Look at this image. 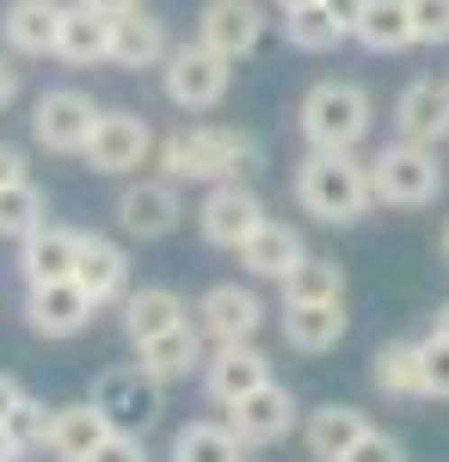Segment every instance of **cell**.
Instances as JSON below:
<instances>
[{"label": "cell", "mask_w": 449, "mask_h": 462, "mask_svg": "<svg viewBox=\"0 0 449 462\" xmlns=\"http://www.w3.org/2000/svg\"><path fill=\"white\" fill-rule=\"evenodd\" d=\"M370 431H376V426H370L363 407H351V401H326V407H314L308 420H302V444H308L314 462H345Z\"/></svg>", "instance_id": "obj_18"}, {"label": "cell", "mask_w": 449, "mask_h": 462, "mask_svg": "<svg viewBox=\"0 0 449 462\" xmlns=\"http://www.w3.org/2000/svg\"><path fill=\"white\" fill-rule=\"evenodd\" d=\"M117 309H124V339L130 346H148V339H160V333H173V327L191 320V309H185V296L173 284H142Z\"/></svg>", "instance_id": "obj_22"}, {"label": "cell", "mask_w": 449, "mask_h": 462, "mask_svg": "<svg viewBox=\"0 0 449 462\" xmlns=\"http://www.w3.org/2000/svg\"><path fill=\"white\" fill-rule=\"evenodd\" d=\"M74 284L93 296V309H117L130 296V253L111 235H80V259H74Z\"/></svg>", "instance_id": "obj_17"}, {"label": "cell", "mask_w": 449, "mask_h": 462, "mask_svg": "<svg viewBox=\"0 0 449 462\" xmlns=\"http://www.w3.org/2000/svg\"><path fill=\"white\" fill-rule=\"evenodd\" d=\"M413 13V43H449V0H407Z\"/></svg>", "instance_id": "obj_36"}, {"label": "cell", "mask_w": 449, "mask_h": 462, "mask_svg": "<svg viewBox=\"0 0 449 462\" xmlns=\"http://www.w3.org/2000/svg\"><path fill=\"white\" fill-rule=\"evenodd\" d=\"M173 56V37H167V25L148 13V6H136V13H124V19H111V69H160Z\"/></svg>", "instance_id": "obj_20"}, {"label": "cell", "mask_w": 449, "mask_h": 462, "mask_svg": "<svg viewBox=\"0 0 449 462\" xmlns=\"http://www.w3.org/2000/svg\"><path fill=\"white\" fill-rule=\"evenodd\" d=\"M370 179H376V204L388 210H425L444 198V161L437 148H418V143H394L370 154Z\"/></svg>", "instance_id": "obj_4"}, {"label": "cell", "mask_w": 449, "mask_h": 462, "mask_svg": "<svg viewBox=\"0 0 449 462\" xmlns=\"http://www.w3.org/2000/svg\"><path fill=\"white\" fill-rule=\"evenodd\" d=\"M179 222H185V198L173 179H136L117 191V228L130 241H167Z\"/></svg>", "instance_id": "obj_12"}, {"label": "cell", "mask_w": 449, "mask_h": 462, "mask_svg": "<svg viewBox=\"0 0 449 462\" xmlns=\"http://www.w3.org/2000/svg\"><path fill=\"white\" fill-rule=\"evenodd\" d=\"M394 136L418 148H437L449 143V80L444 74H418L400 87L394 99Z\"/></svg>", "instance_id": "obj_15"}, {"label": "cell", "mask_w": 449, "mask_h": 462, "mask_svg": "<svg viewBox=\"0 0 449 462\" xmlns=\"http://www.w3.org/2000/svg\"><path fill=\"white\" fill-rule=\"evenodd\" d=\"M265 6L259 0H204V13H197V43L215 50L222 62H241L259 50V37H265Z\"/></svg>", "instance_id": "obj_13"}, {"label": "cell", "mask_w": 449, "mask_h": 462, "mask_svg": "<svg viewBox=\"0 0 449 462\" xmlns=\"http://www.w3.org/2000/svg\"><path fill=\"white\" fill-rule=\"evenodd\" d=\"M191 315H197V333L209 346H252L259 327H265V302L246 284H209Z\"/></svg>", "instance_id": "obj_10"}, {"label": "cell", "mask_w": 449, "mask_h": 462, "mask_svg": "<svg viewBox=\"0 0 449 462\" xmlns=\"http://www.w3.org/2000/svg\"><path fill=\"white\" fill-rule=\"evenodd\" d=\"M173 462H246V444L222 420H191L173 431Z\"/></svg>", "instance_id": "obj_30"}, {"label": "cell", "mask_w": 449, "mask_h": 462, "mask_svg": "<svg viewBox=\"0 0 449 462\" xmlns=\"http://www.w3.org/2000/svg\"><path fill=\"white\" fill-rule=\"evenodd\" d=\"M283 302H345V265L308 253V259L283 278Z\"/></svg>", "instance_id": "obj_31"}, {"label": "cell", "mask_w": 449, "mask_h": 462, "mask_svg": "<svg viewBox=\"0 0 449 462\" xmlns=\"http://www.w3.org/2000/svg\"><path fill=\"white\" fill-rule=\"evenodd\" d=\"M259 222H265V198H259L246 179H234V185H209L204 204H197V228H204L209 247H222V253H241Z\"/></svg>", "instance_id": "obj_9"}, {"label": "cell", "mask_w": 449, "mask_h": 462, "mask_svg": "<svg viewBox=\"0 0 449 462\" xmlns=\"http://www.w3.org/2000/svg\"><path fill=\"white\" fill-rule=\"evenodd\" d=\"M50 222V198L37 179H19V185H0V235L6 241H25L32 228Z\"/></svg>", "instance_id": "obj_32"}, {"label": "cell", "mask_w": 449, "mask_h": 462, "mask_svg": "<svg viewBox=\"0 0 449 462\" xmlns=\"http://www.w3.org/2000/svg\"><path fill=\"white\" fill-rule=\"evenodd\" d=\"M296 204L302 216L326 222V228H351L376 210V179H370V161L357 154H302L296 167Z\"/></svg>", "instance_id": "obj_2"}, {"label": "cell", "mask_w": 449, "mask_h": 462, "mask_svg": "<svg viewBox=\"0 0 449 462\" xmlns=\"http://www.w3.org/2000/svg\"><path fill=\"white\" fill-rule=\"evenodd\" d=\"M74 259H80V228H62V222H43L19 241L25 284H62V278H74Z\"/></svg>", "instance_id": "obj_23"}, {"label": "cell", "mask_w": 449, "mask_h": 462, "mask_svg": "<svg viewBox=\"0 0 449 462\" xmlns=\"http://www.w3.org/2000/svg\"><path fill=\"white\" fill-rule=\"evenodd\" d=\"M19 179H32V173H25V148L0 143V185H19Z\"/></svg>", "instance_id": "obj_39"}, {"label": "cell", "mask_w": 449, "mask_h": 462, "mask_svg": "<svg viewBox=\"0 0 449 462\" xmlns=\"http://www.w3.org/2000/svg\"><path fill=\"white\" fill-rule=\"evenodd\" d=\"M204 333H197V320H185L173 333H160V339H148L136 346V364L154 376V383H179V376H191V370H204Z\"/></svg>", "instance_id": "obj_27"}, {"label": "cell", "mask_w": 449, "mask_h": 462, "mask_svg": "<svg viewBox=\"0 0 449 462\" xmlns=\"http://www.w3.org/2000/svg\"><path fill=\"white\" fill-rule=\"evenodd\" d=\"M222 426L234 431L246 450H271V444H283L289 431L302 426V407H296V394L283 389V383H265V389H252L246 401H234Z\"/></svg>", "instance_id": "obj_11"}, {"label": "cell", "mask_w": 449, "mask_h": 462, "mask_svg": "<svg viewBox=\"0 0 449 462\" xmlns=\"http://www.w3.org/2000/svg\"><path fill=\"white\" fill-rule=\"evenodd\" d=\"M154 148H160V143H154L148 117L117 106V111H105V117H99V130H93V143H87L80 161H87L99 179H130V173H142V167L154 161Z\"/></svg>", "instance_id": "obj_8"}, {"label": "cell", "mask_w": 449, "mask_h": 462, "mask_svg": "<svg viewBox=\"0 0 449 462\" xmlns=\"http://www.w3.org/2000/svg\"><path fill=\"white\" fill-rule=\"evenodd\" d=\"M69 0H6L0 13V37L13 56H56V32H62Z\"/></svg>", "instance_id": "obj_19"}, {"label": "cell", "mask_w": 449, "mask_h": 462, "mask_svg": "<svg viewBox=\"0 0 449 462\" xmlns=\"http://www.w3.org/2000/svg\"><path fill=\"white\" fill-rule=\"evenodd\" d=\"M93 462H148V450H142V438H124V431H111L99 450H93Z\"/></svg>", "instance_id": "obj_38"}, {"label": "cell", "mask_w": 449, "mask_h": 462, "mask_svg": "<svg viewBox=\"0 0 449 462\" xmlns=\"http://www.w3.org/2000/svg\"><path fill=\"white\" fill-rule=\"evenodd\" d=\"M19 401H25V389H19V376H6V370H0V420H6V413H13Z\"/></svg>", "instance_id": "obj_42"}, {"label": "cell", "mask_w": 449, "mask_h": 462, "mask_svg": "<svg viewBox=\"0 0 449 462\" xmlns=\"http://www.w3.org/2000/svg\"><path fill=\"white\" fill-rule=\"evenodd\" d=\"M0 438H6V450L13 457H32V450H43V438H50V407L37 401V394H25L6 420H0Z\"/></svg>", "instance_id": "obj_34"}, {"label": "cell", "mask_w": 449, "mask_h": 462, "mask_svg": "<svg viewBox=\"0 0 449 462\" xmlns=\"http://www.w3.org/2000/svg\"><path fill=\"white\" fill-rule=\"evenodd\" d=\"M19 99V62H13V50H0V111Z\"/></svg>", "instance_id": "obj_40"}, {"label": "cell", "mask_w": 449, "mask_h": 462, "mask_svg": "<svg viewBox=\"0 0 449 462\" xmlns=\"http://www.w3.org/2000/svg\"><path fill=\"white\" fill-rule=\"evenodd\" d=\"M302 6H320V0H277V13H302Z\"/></svg>", "instance_id": "obj_45"}, {"label": "cell", "mask_w": 449, "mask_h": 462, "mask_svg": "<svg viewBox=\"0 0 449 462\" xmlns=\"http://www.w3.org/2000/svg\"><path fill=\"white\" fill-rule=\"evenodd\" d=\"M444 259H449V222H444Z\"/></svg>", "instance_id": "obj_46"}, {"label": "cell", "mask_w": 449, "mask_h": 462, "mask_svg": "<svg viewBox=\"0 0 449 462\" xmlns=\"http://www.w3.org/2000/svg\"><path fill=\"white\" fill-rule=\"evenodd\" d=\"M418 364H425V401H449V339L444 333L418 339Z\"/></svg>", "instance_id": "obj_35"}, {"label": "cell", "mask_w": 449, "mask_h": 462, "mask_svg": "<svg viewBox=\"0 0 449 462\" xmlns=\"http://www.w3.org/2000/svg\"><path fill=\"white\" fill-rule=\"evenodd\" d=\"M370 383L388 401H425V364H418V339H388L370 357Z\"/></svg>", "instance_id": "obj_28"}, {"label": "cell", "mask_w": 449, "mask_h": 462, "mask_svg": "<svg viewBox=\"0 0 449 462\" xmlns=\"http://www.w3.org/2000/svg\"><path fill=\"white\" fill-rule=\"evenodd\" d=\"M167 383H154L142 364H111V370H99L93 376V407L105 413V426L124 431V438H142V431L160 420V407H167Z\"/></svg>", "instance_id": "obj_5"}, {"label": "cell", "mask_w": 449, "mask_h": 462, "mask_svg": "<svg viewBox=\"0 0 449 462\" xmlns=\"http://www.w3.org/2000/svg\"><path fill=\"white\" fill-rule=\"evenodd\" d=\"M302 259H308L302 228H289V222H277V216H265V222L252 228V241L241 247V265L252 272V278H271V284H283Z\"/></svg>", "instance_id": "obj_25"}, {"label": "cell", "mask_w": 449, "mask_h": 462, "mask_svg": "<svg viewBox=\"0 0 449 462\" xmlns=\"http://www.w3.org/2000/svg\"><path fill=\"white\" fill-rule=\"evenodd\" d=\"M80 6H93V13H105V19H124V13H136L142 0H80Z\"/></svg>", "instance_id": "obj_43"}, {"label": "cell", "mask_w": 449, "mask_h": 462, "mask_svg": "<svg viewBox=\"0 0 449 462\" xmlns=\"http://www.w3.org/2000/svg\"><path fill=\"white\" fill-rule=\"evenodd\" d=\"M56 62H69V69H99V62H111V19L93 13V6H80V0H69L62 32H56Z\"/></svg>", "instance_id": "obj_26"}, {"label": "cell", "mask_w": 449, "mask_h": 462, "mask_svg": "<svg viewBox=\"0 0 449 462\" xmlns=\"http://www.w3.org/2000/svg\"><path fill=\"white\" fill-rule=\"evenodd\" d=\"M228 87H234V62H222L197 37H191V43H173V56L160 62V93H167V106L191 111V117H197V111H215L228 99Z\"/></svg>", "instance_id": "obj_6"}, {"label": "cell", "mask_w": 449, "mask_h": 462, "mask_svg": "<svg viewBox=\"0 0 449 462\" xmlns=\"http://www.w3.org/2000/svg\"><path fill=\"white\" fill-rule=\"evenodd\" d=\"M154 167L173 185H234V179H252L265 167V148L259 136H246L234 124H185L173 136H160L154 148Z\"/></svg>", "instance_id": "obj_1"}, {"label": "cell", "mask_w": 449, "mask_h": 462, "mask_svg": "<svg viewBox=\"0 0 449 462\" xmlns=\"http://www.w3.org/2000/svg\"><path fill=\"white\" fill-rule=\"evenodd\" d=\"M296 130L314 154H357L376 130V99L357 80H314L296 106Z\"/></svg>", "instance_id": "obj_3"}, {"label": "cell", "mask_w": 449, "mask_h": 462, "mask_svg": "<svg viewBox=\"0 0 449 462\" xmlns=\"http://www.w3.org/2000/svg\"><path fill=\"white\" fill-rule=\"evenodd\" d=\"M431 333H444V339H449V302L437 309V320H431Z\"/></svg>", "instance_id": "obj_44"}, {"label": "cell", "mask_w": 449, "mask_h": 462, "mask_svg": "<svg viewBox=\"0 0 449 462\" xmlns=\"http://www.w3.org/2000/svg\"><path fill=\"white\" fill-rule=\"evenodd\" d=\"M111 426H105V413L93 401H62V407H50V438H43V450L56 462H93Z\"/></svg>", "instance_id": "obj_21"}, {"label": "cell", "mask_w": 449, "mask_h": 462, "mask_svg": "<svg viewBox=\"0 0 449 462\" xmlns=\"http://www.w3.org/2000/svg\"><path fill=\"white\" fill-rule=\"evenodd\" d=\"M265 383H277V376H271V357L259 352V346H215L204 357V394L215 407H234V401H246Z\"/></svg>", "instance_id": "obj_16"}, {"label": "cell", "mask_w": 449, "mask_h": 462, "mask_svg": "<svg viewBox=\"0 0 449 462\" xmlns=\"http://www.w3.org/2000/svg\"><path fill=\"white\" fill-rule=\"evenodd\" d=\"M345 462H407V444H400L394 431H370V438H363Z\"/></svg>", "instance_id": "obj_37"}, {"label": "cell", "mask_w": 449, "mask_h": 462, "mask_svg": "<svg viewBox=\"0 0 449 462\" xmlns=\"http://www.w3.org/2000/svg\"><path fill=\"white\" fill-rule=\"evenodd\" d=\"M351 37H357L370 56H400V50H413V13H407V0H370Z\"/></svg>", "instance_id": "obj_29"}, {"label": "cell", "mask_w": 449, "mask_h": 462, "mask_svg": "<svg viewBox=\"0 0 449 462\" xmlns=\"http://www.w3.org/2000/svg\"><path fill=\"white\" fill-rule=\"evenodd\" d=\"M105 106L80 87H50L32 99V143L43 154H87L93 130H99Z\"/></svg>", "instance_id": "obj_7"}, {"label": "cell", "mask_w": 449, "mask_h": 462, "mask_svg": "<svg viewBox=\"0 0 449 462\" xmlns=\"http://www.w3.org/2000/svg\"><path fill=\"white\" fill-rule=\"evenodd\" d=\"M345 25L326 13V6H302V13H283V43L289 50H302V56H326V50H339L345 43Z\"/></svg>", "instance_id": "obj_33"}, {"label": "cell", "mask_w": 449, "mask_h": 462, "mask_svg": "<svg viewBox=\"0 0 449 462\" xmlns=\"http://www.w3.org/2000/svg\"><path fill=\"white\" fill-rule=\"evenodd\" d=\"M320 6H326L345 32H357V19H363V6H370V0H320Z\"/></svg>", "instance_id": "obj_41"}, {"label": "cell", "mask_w": 449, "mask_h": 462, "mask_svg": "<svg viewBox=\"0 0 449 462\" xmlns=\"http://www.w3.org/2000/svg\"><path fill=\"white\" fill-rule=\"evenodd\" d=\"M93 296L62 278V284H25V327H32L37 339H80L87 327H93Z\"/></svg>", "instance_id": "obj_14"}, {"label": "cell", "mask_w": 449, "mask_h": 462, "mask_svg": "<svg viewBox=\"0 0 449 462\" xmlns=\"http://www.w3.org/2000/svg\"><path fill=\"white\" fill-rule=\"evenodd\" d=\"M351 333V315L345 302H283V346L289 352H333L339 339Z\"/></svg>", "instance_id": "obj_24"}]
</instances>
